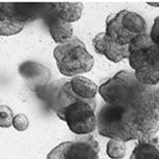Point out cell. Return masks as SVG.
<instances>
[{"instance_id":"52a82bcc","label":"cell","mask_w":159,"mask_h":159,"mask_svg":"<svg viewBox=\"0 0 159 159\" xmlns=\"http://www.w3.org/2000/svg\"><path fill=\"white\" fill-rule=\"evenodd\" d=\"M130 106L154 134L159 130V86L142 84Z\"/></svg>"},{"instance_id":"4fadbf2b","label":"cell","mask_w":159,"mask_h":159,"mask_svg":"<svg viewBox=\"0 0 159 159\" xmlns=\"http://www.w3.org/2000/svg\"><path fill=\"white\" fill-rule=\"evenodd\" d=\"M68 81V86L70 88L71 92L76 96H78L81 100L92 101L95 100V95L98 92V86L84 76H75Z\"/></svg>"},{"instance_id":"8fae6325","label":"cell","mask_w":159,"mask_h":159,"mask_svg":"<svg viewBox=\"0 0 159 159\" xmlns=\"http://www.w3.org/2000/svg\"><path fill=\"white\" fill-rule=\"evenodd\" d=\"M43 20L48 26L50 35L54 40V42L61 44L73 38V26L70 23L63 21L59 16L57 12L55 11L54 3H53L52 10L44 16Z\"/></svg>"},{"instance_id":"ffe728a7","label":"cell","mask_w":159,"mask_h":159,"mask_svg":"<svg viewBox=\"0 0 159 159\" xmlns=\"http://www.w3.org/2000/svg\"><path fill=\"white\" fill-rule=\"evenodd\" d=\"M148 4H151V6H154V7H159V2H153V1H148L147 2Z\"/></svg>"},{"instance_id":"ac0fdd59","label":"cell","mask_w":159,"mask_h":159,"mask_svg":"<svg viewBox=\"0 0 159 159\" xmlns=\"http://www.w3.org/2000/svg\"><path fill=\"white\" fill-rule=\"evenodd\" d=\"M12 127H14L17 131H25L30 127V120H28L27 116L24 114H17L16 116H14Z\"/></svg>"},{"instance_id":"d6986e66","label":"cell","mask_w":159,"mask_h":159,"mask_svg":"<svg viewBox=\"0 0 159 159\" xmlns=\"http://www.w3.org/2000/svg\"><path fill=\"white\" fill-rule=\"evenodd\" d=\"M152 41L159 47V16H157L154 21V25L151 30V33L148 34Z\"/></svg>"},{"instance_id":"7c38bea8","label":"cell","mask_w":159,"mask_h":159,"mask_svg":"<svg viewBox=\"0 0 159 159\" xmlns=\"http://www.w3.org/2000/svg\"><path fill=\"white\" fill-rule=\"evenodd\" d=\"M138 141L130 159H159V138L157 135L145 136Z\"/></svg>"},{"instance_id":"5bb4252c","label":"cell","mask_w":159,"mask_h":159,"mask_svg":"<svg viewBox=\"0 0 159 159\" xmlns=\"http://www.w3.org/2000/svg\"><path fill=\"white\" fill-rule=\"evenodd\" d=\"M59 16L67 23H73L81 17L82 4L80 2H54Z\"/></svg>"},{"instance_id":"7a4b0ae2","label":"cell","mask_w":159,"mask_h":159,"mask_svg":"<svg viewBox=\"0 0 159 159\" xmlns=\"http://www.w3.org/2000/svg\"><path fill=\"white\" fill-rule=\"evenodd\" d=\"M129 63L136 79L143 84H159V47L148 34L135 38L129 46Z\"/></svg>"},{"instance_id":"2e32d148","label":"cell","mask_w":159,"mask_h":159,"mask_svg":"<svg viewBox=\"0 0 159 159\" xmlns=\"http://www.w3.org/2000/svg\"><path fill=\"white\" fill-rule=\"evenodd\" d=\"M127 152V147L125 142L118 140H109L107 143L106 153L111 159H121L125 157Z\"/></svg>"},{"instance_id":"8992f818","label":"cell","mask_w":159,"mask_h":159,"mask_svg":"<svg viewBox=\"0 0 159 159\" xmlns=\"http://www.w3.org/2000/svg\"><path fill=\"white\" fill-rule=\"evenodd\" d=\"M95 100H76L57 114L77 135H88L98 128Z\"/></svg>"},{"instance_id":"9a60e30c","label":"cell","mask_w":159,"mask_h":159,"mask_svg":"<svg viewBox=\"0 0 159 159\" xmlns=\"http://www.w3.org/2000/svg\"><path fill=\"white\" fill-rule=\"evenodd\" d=\"M25 27L24 24L15 21L0 6V36H12L21 33Z\"/></svg>"},{"instance_id":"3957f363","label":"cell","mask_w":159,"mask_h":159,"mask_svg":"<svg viewBox=\"0 0 159 159\" xmlns=\"http://www.w3.org/2000/svg\"><path fill=\"white\" fill-rule=\"evenodd\" d=\"M53 57L60 73L71 78L90 71L94 64L92 55L77 37L57 44L53 51Z\"/></svg>"},{"instance_id":"ba28073f","label":"cell","mask_w":159,"mask_h":159,"mask_svg":"<svg viewBox=\"0 0 159 159\" xmlns=\"http://www.w3.org/2000/svg\"><path fill=\"white\" fill-rule=\"evenodd\" d=\"M98 142L92 135L57 145L47 156V159H98Z\"/></svg>"},{"instance_id":"5b68a950","label":"cell","mask_w":159,"mask_h":159,"mask_svg":"<svg viewBox=\"0 0 159 159\" xmlns=\"http://www.w3.org/2000/svg\"><path fill=\"white\" fill-rule=\"evenodd\" d=\"M142 84L133 71L121 70L98 87V94L106 104L130 106Z\"/></svg>"},{"instance_id":"9c48e42d","label":"cell","mask_w":159,"mask_h":159,"mask_svg":"<svg viewBox=\"0 0 159 159\" xmlns=\"http://www.w3.org/2000/svg\"><path fill=\"white\" fill-rule=\"evenodd\" d=\"M19 74L26 84L34 89L46 87L51 78V73L48 67L34 61H26L19 66Z\"/></svg>"},{"instance_id":"6da1fadb","label":"cell","mask_w":159,"mask_h":159,"mask_svg":"<svg viewBox=\"0 0 159 159\" xmlns=\"http://www.w3.org/2000/svg\"><path fill=\"white\" fill-rule=\"evenodd\" d=\"M96 119L98 133L111 140L126 143L153 135L131 106L105 103L98 109Z\"/></svg>"},{"instance_id":"277c9868","label":"cell","mask_w":159,"mask_h":159,"mask_svg":"<svg viewBox=\"0 0 159 159\" xmlns=\"http://www.w3.org/2000/svg\"><path fill=\"white\" fill-rule=\"evenodd\" d=\"M146 22L140 14L124 10L107 17L105 35L119 46L129 47L135 38L146 34Z\"/></svg>"},{"instance_id":"e0dca14e","label":"cell","mask_w":159,"mask_h":159,"mask_svg":"<svg viewBox=\"0 0 159 159\" xmlns=\"http://www.w3.org/2000/svg\"><path fill=\"white\" fill-rule=\"evenodd\" d=\"M13 113L8 106H0V128H10L13 121Z\"/></svg>"},{"instance_id":"30bf717a","label":"cell","mask_w":159,"mask_h":159,"mask_svg":"<svg viewBox=\"0 0 159 159\" xmlns=\"http://www.w3.org/2000/svg\"><path fill=\"white\" fill-rule=\"evenodd\" d=\"M93 48L95 52L104 55L107 60L118 63L125 59L129 57V47L119 46L106 37L105 33L96 35L93 39Z\"/></svg>"}]
</instances>
